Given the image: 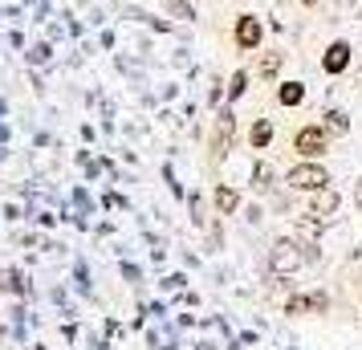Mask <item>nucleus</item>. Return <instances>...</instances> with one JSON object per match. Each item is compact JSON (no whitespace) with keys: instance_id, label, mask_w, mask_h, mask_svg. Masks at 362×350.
<instances>
[{"instance_id":"obj_17","label":"nucleus","mask_w":362,"mask_h":350,"mask_svg":"<svg viewBox=\"0 0 362 350\" xmlns=\"http://www.w3.org/2000/svg\"><path fill=\"white\" fill-rule=\"evenodd\" d=\"M326 305H329V298H326V293H310V310H313V314H322Z\"/></svg>"},{"instance_id":"obj_10","label":"nucleus","mask_w":362,"mask_h":350,"mask_svg":"<svg viewBox=\"0 0 362 350\" xmlns=\"http://www.w3.org/2000/svg\"><path fill=\"white\" fill-rule=\"evenodd\" d=\"M212 200H216V212H220V216H232V212L240 208V192H236V187H228V184H220L212 192Z\"/></svg>"},{"instance_id":"obj_18","label":"nucleus","mask_w":362,"mask_h":350,"mask_svg":"<svg viewBox=\"0 0 362 350\" xmlns=\"http://www.w3.org/2000/svg\"><path fill=\"white\" fill-rule=\"evenodd\" d=\"M171 13H180V17H187V21H192V8H187L183 0H175V4H171Z\"/></svg>"},{"instance_id":"obj_12","label":"nucleus","mask_w":362,"mask_h":350,"mask_svg":"<svg viewBox=\"0 0 362 350\" xmlns=\"http://www.w3.org/2000/svg\"><path fill=\"white\" fill-rule=\"evenodd\" d=\"M277 102L281 106H289V110L301 106V102H305V82H281L277 86Z\"/></svg>"},{"instance_id":"obj_21","label":"nucleus","mask_w":362,"mask_h":350,"mask_svg":"<svg viewBox=\"0 0 362 350\" xmlns=\"http://www.w3.org/2000/svg\"><path fill=\"white\" fill-rule=\"evenodd\" d=\"M354 82H358V90H362V66H358V78H354Z\"/></svg>"},{"instance_id":"obj_9","label":"nucleus","mask_w":362,"mask_h":350,"mask_svg":"<svg viewBox=\"0 0 362 350\" xmlns=\"http://www.w3.org/2000/svg\"><path fill=\"white\" fill-rule=\"evenodd\" d=\"M273 134H277V131H273V118H252V127H248V147H252V151H269V147H273Z\"/></svg>"},{"instance_id":"obj_7","label":"nucleus","mask_w":362,"mask_h":350,"mask_svg":"<svg viewBox=\"0 0 362 350\" xmlns=\"http://www.w3.org/2000/svg\"><path fill=\"white\" fill-rule=\"evenodd\" d=\"M338 208H342V196H338L334 187H322V192H313L310 196V212L313 216L329 220V216H338Z\"/></svg>"},{"instance_id":"obj_13","label":"nucleus","mask_w":362,"mask_h":350,"mask_svg":"<svg viewBox=\"0 0 362 350\" xmlns=\"http://www.w3.org/2000/svg\"><path fill=\"white\" fill-rule=\"evenodd\" d=\"M326 122H322V127H326L329 134H334V139H342V134H350V115H346V110H338V106H329L326 115Z\"/></svg>"},{"instance_id":"obj_20","label":"nucleus","mask_w":362,"mask_h":350,"mask_svg":"<svg viewBox=\"0 0 362 350\" xmlns=\"http://www.w3.org/2000/svg\"><path fill=\"white\" fill-rule=\"evenodd\" d=\"M354 200H358V204H362V180H358V187H354Z\"/></svg>"},{"instance_id":"obj_5","label":"nucleus","mask_w":362,"mask_h":350,"mask_svg":"<svg viewBox=\"0 0 362 350\" xmlns=\"http://www.w3.org/2000/svg\"><path fill=\"white\" fill-rule=\"evenodd\" d=\"M350 62H354V49H350V41H329L326 53H322V74L326 78H342L346 69H350Z\"/></svg>"},{"instance_id":"obj_16","label":"nucleus","mask_w":362,"mask_h":350,"mask_svg":"<svg viewBox=\"0 0 362 350\" xmlns=\"http://www.w3.org/2000/svg\"><path fill=\"white\" fill-rule=\"evenodd\" d=\"M310 310V298H289L285 301V314H305Z\"/></svg>"},{"instance_id":"obj_19","label":"nucleus","mask_w":362,"mask_h":350,"mask_svg":"<svg viewBox=\"0 0 362 350\" xmlns=\"http://www.w3.org/2000/svg\"><path fill=\"white\" fill-rule=\"evenodd\" d=\"M297 4H301V8H317V4H322V0H297Z\"/></svg>"},{"instance_id":"obj_4","label":"nucleus","mask_w":362,"mask_h":350,"mask_svg":"<svg viewBox=\"0 0 362 350\" xmlns=\"http://www.w3.org/2000/svg\"><path fill=\"white\" fill-rule=\"evenodd\" d=\"M305 261V252H301V245L297 240H289V236H277L273 240V252H269V265H273V273H281V277H289V273H297V265Z\"/></svg>"},{"instance_id":"obj_15","label":"nucleus","mask_w":362,"mask_h":350,"mask_svg":"<svg viewBox=\"0 0 362 350\" xmlns=\"http://www.w3.org/2000/svg\"><path fill=\"white\" fill-rule=\"evenodd\" d=\"M252 184H257V192H264V187H273V167L257 163V171H252Z\"/></svg>"},{"instance_id":"obj_1","label":"nucleus","mask_w":362,"mask_h":350,"mask_svg":"<svg viewBox=\"0 0 362 350\" xmlns=\"http://www.w3.org/2000/svg\"><path fill=\"white\" fill-rule=\"evenodd\" d=\"M285 184L293 187V192H305V196H313V192L329 187L334 180H329V171L317 163V159H301V163H293L289 171H285Z\"/></svg>"},{"instance_id":"obj_6","label":"nucleus","mask_w":362,"mask_h":350,"mask_svg":"<svg viewBox=\"0 0 362 350\" xmlns=\"http://www.w3.org/2000/svg\"><path fill=\"white\" fill-rule=\"evenodd\" d=\"M236 143V115H232L228 106L216 115V131H212V159H224Z\"/></svg>"},{"instance_id":"obj_11","label":"nucleus","mask_w":362,"mask_h":350,"mask_svg":"<svg viewBox=\"0 0 362 350\" xmlns=\"http://www.w3.org/2000/svg\"><path fill=\"white\" fill-rule=\"evenodd\" d=\"M293 228L305 236V240H317V236L326 233V220L313 216V212H301V216H293Z\"/></svg>"},{"instance_id":"obj_3","label":"nucleus","mask_w":362,"mask_h":350,"mask_svg":"<svg viewBox=\"0 0 362 350\" xmlns=\"http://www.w3.org/2000/svg\"><path fill=\"white\" fill-rule=\"evenodd\" d=\"M232 45L240 53H257L264 45V25L257 13H240L236 17V25H232Z\"/></svg>"},{"instance_id":"obj_2","label":"nucleus","mask_w":362,"mask_h":350,"mask_svg":"<svg viewBox=\"0 0 362 350\" xmlns=\"http://www.w3.org/2000/svg\"><path fill=\"white\" fill-rule=\"evenodd\" d=\"M329 143H334V134H329L322 122H305V127H297V134H293V151L301 159H322L329 151Z\"/></svg>"},{"instance_id":"obj_8","label":"nucleus","mask_w":362,"mask_h":350,"mask_svg":"<svg viewBox=\"0 0 362 350\" xmlns=\"http://www.w3.org/2000/svg\"><path fill=\"white\" fill-rule=\"evenodd\" d=\"M281 69H285V53L281 49H261V57H257V78H261V82H277Z\"/></svg>"},{"instance_id":"obj_14","label":"nucleus","mask_w":362,"mask_h":350,"mask_svg":"<svg viewBox=\"0 0 362 350\" xmlns=\"http://www.w3.org/2000/svg\"><path fill=\"white\" fill-rule=\"evenodd\" d=\"M245 90H248V69H236V74L228 78V102L245 98Z\"/></svg>"}]
</instances>
